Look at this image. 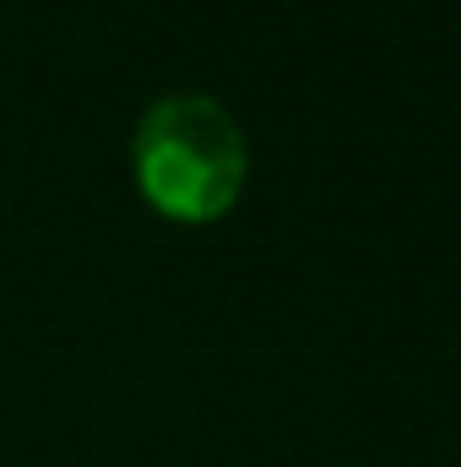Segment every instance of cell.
Wrapping results in <instances>:
<instances>
[{
    "label": "cell",
    "instance_id": "cell-1",
    "mask_svg": "<svg viewBox=\"0 0 461 467\" xmlns=\"http://www.w3.org/2000/svg\"><path fill=\"white\" fill-rule=\"evenodd\" d=\"M136 191L152 213L174 223H218L239 202L250 174V147L239 119L207 93L152 99L130 136Z\"/></svg>",
    "mask_w": 461,
    "mask_h": 467
}]
</instances>
